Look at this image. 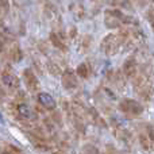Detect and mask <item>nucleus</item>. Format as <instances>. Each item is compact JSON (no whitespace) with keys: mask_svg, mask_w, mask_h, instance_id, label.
Wrapping results in <instances>:
<instances>
[{"mask_svg":"<svg viewBox=\"0 0 154 154\" xmlns=\"http://www.w3.org/2000/svg\"><path fill=\"white\" fill-rule=\"evenodd\" d=\"M133 32L130 30L127 31H120V32H115V34H108L103 38L100 43V49L104 54L107 56H115L122 50L123 46L130 45L133 41Z\"/></svg>","mask_w":154,"mask_h":154,"instance_id":"obj_1","label":"nucleus"},{"mask_svg":"<svg viewBox=\"0 0 154 154\" xmlns=\"http://www.w3.org/2000/svg\"><path fill=\"white\" fill-rule=\"evenodd\" d=\"M131 80H133V88L135 95L141 100L149 101L153 96V84L149 75L143 70H139Z\"/></svg>","mask_w":154,"mask_h":154,"instance_id":"obj_2","label":"nucleus"},{"mask_svg":"<svg viewBox=\"0 0 154 154\" xmlns=\"http://www.w3.org/2000/svg\"><path fill=\"white\" fill-rule=\"evenodd\" d=\"M119 109L126 118H128V119H135V118L142 115V112H143V106H142L138 100H134V99H123L119 103Z\"/></svg>","mask_w":154,"mask_h":154,"instance_id":"obj_3","label":"nucleus"},{"mask_svg":"<svg viewBox=\"0 0 154 154\" xmlns=\"http://www.w3.org/2000/svg\"><path fill=\"white\" fill-rule=\"evenodd\" d=\"M12 114L18 119L23 120L26 123H31L37 120V114L31 109V107L24 101H16L12 104Z\"/></svg>","mask_w":154,"mask_h":154,"instance_id":"obj_4","label":"nucleus"},{"mask_svg":"<svg viewBox=\"0 0 154 154\" xmlns=\"http://www.w3.org/2000/svg\"><path fill=\"white\" fill-rule=\"evenodd\" d=\"M128 19L119 10H107L104 12V24L108 29H120L127 23Z\"/></svg>","mask_w":154,"mask_h":154,"instance_id":"obj_5","label":"nucleus"},{"mask_svg":"<svg viewBox=\"0 0 154 154\" xmlns=\"http://www.w3.org/2000/svg\"><path fill=\"white\" fill-rule=\"evenodd\" d=\"M3 35H4V41L8 42V48H7V51H8V57H10L12 61L15 62H19L22 60V50H20V46L18 45V42L15 41V38L11 35L10 31L4 30L3 31Z\"/></svg>","mask_w":154,"mask_h":154,"instance_id":"obj_6","label":"nucleus"},{"mask_svg":"<svg viewBox=\"0 0 154 154\" xmlns=\"http://www.w3.org/2000/svg\"><path fill=\"white\" fill-rule=\"evenodd\" d=\"M23 81L26 84V88L30 91L31 93L38 92L39 89V81H38L35 73L31 69H24L23 70Z\"/></svg>","mask_w":154,"mask_h":154,"instance_id":"obj_7","label":"nucleus"},{"mask_svg":"<svg viewBox=\"0 0 154 154\" xmlns=\"http://www.w3.org/2000/svg\"><path fill=\"white\" fill-rule=\"evenodd\" d=\"M2 82H3V85L10 91L18 89L19 85H20L19 79L14 75L12 72H10V70H4V72L2 73Z\"/></svg>","mask_w":154,"mask_h":154,"instance_id":"obj_8","label":"nucleus"},{"mask_svg":"<svg viewBox=\"0 0 154 154\" xmlns=\"http://www.w3.org/2000/svg\"><path fill=\"white\" fill-rule=\"evenodd\" d=\"M38 103H39V106L42 107V108H45L46 111H53L57 107V103H56V100H54V97L46 92L38 93Z\"/></svg>","mask_w":154,"mask_h":154,"instance_id":"obj_9","label":"nucleus"},{"mask_svg":"<svg viewBox=\"0 0 154 154\" xmlns=\"http://www.w3.org/2000/svg\"><path fill=\"white\" fill-rule=\"evenodd\" d=\"M61 82H62V87H64L65 89H68V91L75 89V88H77V85H79V81H77L76 75L70 69L65 70V72L62 73Z\"/></svg>","mask_w":154,"mask_h":154,"instance_id":"obj_10","label":"nucleus"},{"mask_svg":"<svg viewBox=\"0 0 154 154\" xmlns=\"http://www.w3.org/2000/svg\"><path fill=\"white\" fill-rule=\"evenodd\" d=\"M138 72H139V65H138V61H137V60L128 58L127 61L123 64L122 73L126 77H128V79H133Z\"/></svg>","mask_w":154,"mask_h":154,"instance_id":"obj_11","label":"nucleus"},{"mask_svg":"<svg viewBox=\"0 0 154 154\" xmlns=\"http://www.w3.org/2000/svg\"><path fill=\"white\" fill-rule=\"evenodd\" d=\"M50 42L53 43L54 48L60 49V50H62V51L66 50V43L64 42V38H61V35L56 34V32H51L50 34Z\"/></svg>","mask_w":154,"mask_h":154,"instance_id":"obj_12","label":"nucleus"},{"mask_svg":"<svg viewBox=\"0 0 154 154\" xmlns=\"http://www.w3.org/2000/svg\"><path fill=\"white\" fill-rule=\"evenodd\" d=\"M76 73H77V76H80L81 79H87L91 73V68L88 66V64H85V62L84 64H80L76 69Z\"/></svg>","mask_w":154,"mask_h":154,"instance_id":"obj_13","label":"nucleus"},{"mask_svg":"<svg viewBox=\"0 0 154 154\" xmlns=\"http://www.w3.org/2000/svg\"><path fill=\"white\" fill-rule=\"evenodd\" d=\"M5 96V92H4V89H3V87L0 85V99H3Z\"/></svg>","mask_w":154,"mask_h":154,"instance_id":"obj_14","label":"nucleus"},{"mask_svg":"<svg viewBox=\"0 0 154 154\" xmlns=\"http://www.w3.org/2000/svg\"><path fill=\"white\" fill-rule=\"evenodd\" d=\"M150 22H152V26L154 27V12L150 14Z\"/></svg>","mask_w":154,"mask_h":154,"instance_id":"obj_15","label":"nucleus"},{"mask_svg":"<svg viewBox=\"0 0 154 154\" xmlns=\"http://www.w3.org/2000/svg\"><path fill=\"white\" fill-rule=\"evenodd\" d=\"M3 49H4V45H3V41L0 38V51H3Z\"/></svg>","mask_w":154,"mask_h":154,"instance_id":"obj_16","label":"nucleus"},{"mask_svg":"<svg viewBox=\"0 0 154 154\" xmlns=\"http://www.w3.org/2000/svg\"><path fill=\"white\" fill-rule=\"evenodd\" d=\"M53 154H66V153H64V152H60V150H58V152H54Z\"/></svg>","mask_w":154,"mask_h":154,"instance_id":"obj_17","label":"nucleus"}]
</instances>
